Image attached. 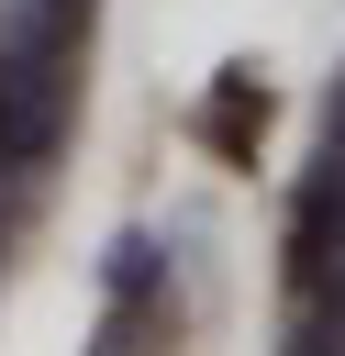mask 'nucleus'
I'll return each mask as SVG.
<instances>
[{
	"label": "nucleus",
	"mask_w": 345,
	"mask_h": 356,
	"mask_svg": "<svg viewBox=\"0 0 345 356\" xmlns=\"http://www.w3.org/2000/svg\"><path fill=\"white\" fill-rule=\"evenodd\" d=\"M200 134L223 156H256V134H267V67H223V89L200 100Z\"/></svg>",
	"instance_id": "1"
},
{
	"label": "nucleus",
	"mask_w": 345,
	"mask_h": 356,
	"mask_svg": "<svg viewBox=\"0 0 345 356\" xmlns=\"http://www.w3.org/2000/svg\"><path fill=\"white\" fill-rule=\"evenodd\" d=\"M100 289H111V300H167V256H156V234H111Z\"/></svg>",
	"instance_id": "2"
},
{
	"label": "nucleus",
	"mask_w": 345,
	"mask_h": 356,
	"mask_svg": "<svg viewBox=\"0 0 345 356\" xmlns=\"http://www.w3.org/2000/svg\"><path fill=\"white\" fill-rule=\"evenodd\" d=\"M167 300H111V323H100V345L89 356H167Z\"/></svg>",
	"instance_id": "3"
}]
</instances>
